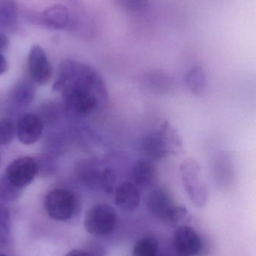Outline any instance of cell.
I'll return each mask as SVG.
<instances>
[{
    "label": "cell",
    "mask_w": 256,
    "mask_h": 256,
    "mask_svg": "<svg viewBox=\"0 0 256 256\" xmlns=\"http://www.w3.org/2000/svg\"><path fill=\"white\" fill-rule=\"evenodd\" d=\"M21 192L22 190L14 185L6 174L0 178V198L5 201H15L21 196Z\"/></svg>",
    "instance_id": "ffe728a7"
},
{
    "label": "cell",
    "mask_w": 256,
    "mask_h": 256,
    "mask_svg": "<svg viewBox=\"0 0 256 256\" xmlns=\"http://www.w3.org/2000/svg\"><path fill=\"white\" fill-rule=\"evenodd\" d=\"M183 143L177 130L168 122L146 134L140 143L141 152L152 162L160 161L177 153Z\"/></svg>",
    "instance_id": "6da1fadb"
},
{
    "label": "cell",
    "mask_w": 256,
    "mask_h": 256,
    "mask_svg": "<svg viewBox=\"0 0 256 256\" xmlns=\"http://www.w3.org/2000/svg\"><path fill=\"white\" fill-rule=\"evenodd\" d=\"M16 134V126L10 118H0V146L12 142Z\"/></svg>",
    "instance_id": "44dd1931"
},
{
    "label": "cell",
    "mask_w": 256,
    "mask_h": 256,
    "mask_svg": "<svg viewBox=\"0 0 256 256\" xmlns=\"http://www.w3.org/2000/svg\"><path fill=\"white\" fill-rule=\"evenodd\" d=\"M132 177L138 188H151L157 180V170L152 161L139 160L132 166Z\"/></svg>",
    "instance_id": "7c38bea8"
},
{
    "label": "cell",
    "mask_w": 256,
    "mask_h": 256,
    "mask_svg": "<svg viewBox=\"0 0 256 256\" xmlns=\"http://www.w3.org/2000/svg\"><path fill=\"white\" fill-rule=\"evenodd\" d=\"M114 201L123 212H134L141 202L139 188L131 182L122 183L114 190Z\"/></svg>",
    "instance_id": "8fae6325"
},
{
    "label": "cell",
    "mask_w": 256,
    "mask_h": 256,
    "mask_svg": "<svg viewBox=\"0 0 256 256\" xmlns=\"http://www.w3.org/2000/svg\"><path fill=\"white\" fill-rule=\"evenodd\" d=\"M18 22V6L15 0H0V28L12 31Z\"/></svg>",
    "instance_id": "2e32d148"
},
{
    "label": "cell",
    "mask_w": 256,
    "mask_h": 256,
    "mask_svg": "<svg viewBox=\"0 0 256 256\" xmlns=\"http://www.w3.org/2000/svg\"><path fill=\"white\" fill-rule=\"evenodd\" d=\"M38 166V174L43 176H49L56 171L57 164L56 161L48 155H42L38 160H36Z\"/></svg>",
    "instance_id": "cb8c5ba5"
},
{
    "label": "cell",
    "mask_w": 256,
    "mask_h": 256,
    "mask_svg": "<svg viewBox=\"0 0 256 256\" xmlns=\"http://www.w3.org/2000/svg\"><path fill=\"white\" fill-rule=\"evenodd\" d=\"M28 68L33 80L40 85L46 84L51 80L52 67L46 52L39 45H35L30 50Z\"/></svg>",
    "instance_id": "9c48e42d"
},
{
    "label": "cell",
    "mask_w": 256,
    "mask_h": 256,
    "mask_svg": "<svg viewBox=\"0 0 256 256\" xmlns=\"http://www.w3.org/2000/svg\"><path fill=\"white\" fill-rule=\"evenodd\" d=\"M65 112L72 118H81L103 108L108 103V96L84 90H73L63 94Z\"/></svg>",
    "instance_id": "7a4b0ae2"
},
{
    "label": "cell",
    "mask_w": 256,
    "mask_h": 256,
    "mask_svg": "<svg viewBox=\"0 0 256 256\" xmlns=\"http://www.w3.org/2000/svg\"><path fill=\"white\" fill-rule=\"evenodd\" d=\"M123 9L129 12H140L145 10L151 3V0H119Z\"/></svg>",
    "instance_id": "d4e9b609"
},
{
    "label": "cell",
    "mask_w": 256,
    "mask_h": 256,
    "mask_svg": "<svg viewBox=\"0 0 256 256\" xmlns=\"http://www.w3.org/2000/svg\"><path fill=\"white\" fill-rule=\"evenodd\" d=\"M9 40L7 36L0 30V52H4L9 46Z\"/></svg>",
    "instance_id": "484cf974"
},
{
    "label": "cell",
    "mask_w": 256,
    "mask_h": 256,
    "mask_svg": "<svg viewBox=\"0 0 256 256\" xmlns=\"http://www.w3.org/2000/svg\"><path fill=\"white\" fill-rule=\"evenodd\" d=\"M117 220V212L112 206L99 203L92 206L86 213L84 228L93 236H108L114 231Z\"/></svg>",
    "instance_id": "277c9868"
},
{
    "label": "cell",
    "mask_w": 256,
    "mask_h": 256,
    "mask_svg": "<svg viewBox=\"0 0 256 256\" xmlns=\"http://www.w3.org/2000/svg\"><path fill=\"white\" fill-rule=\"evenodd\" d=\"M103 168L100 162L94 160L84 161L78 171V177L81 183L90 189L100 188Z\"/></svg>",
    "instance_id": "4fadbf2b"
},
{
    "label": "cell",
    "mask_w": 256,
    "mask_h": 256,
    "mask_svg": "<svg viewBox=\"0 0 256 256\" xmlns=\"http://www.w3.org/2000/svg\"><path fill=\"white\" fill-rule=\"evenodd\" d=\"M44 24L54 30H62L69 22V10L63 4H54L42 14Z\"/></svg>",
    "instance_id": "5bb4252c"
},
{
    "label": "cell",
    "mask_w": 256,
    "mask_h": 256,
    "mask_svg": "<svg viewBox=\"0 0 256 256\" xmlns=\"http://www.w3.org/2000/svg\"><path fill=\"white\" fill-rule=\"evenodd\" d=\"M45 208L48 214L57 221H67L72 218L76 198L71 191L66 189H54L47 194Z\"/></svg>",
    "instance_id": "8992f818"
},
{
    "label": "cell",
    "mask_w": 256,
    "mask_h": 256,
    "mask_svg": "<svg viewBox=\"0 0 256 256\" xmlns=\"http://www.w3.org/2000/svg\"><path fill=\"white\" fill-rule=\"evenodd\" d=\"M176 250L183 256L198 255L202 248V242L196 230L189 226H180L174 236Z\"/></svg>",
    "instance_id": "ba28073f"
},
{
    "label": "cell",
    "mask_w": 256,
    "mask_h": 256,
    "mask_svg": "<svg viewBox=\"0 0 256 256\" xmlns=\"http://www.w3.org/2000/svg\"><path fill=\"white\" fill-rule=\"evenodd\" d=\"M185 82L188 90L195 96H202L207 88V78L201 66L191 68L186 74Z\"/></svg>",
    "instance_id": "9a60e30c"
},
{
    "label": "cell",
    "mask_w": 256,
    "mask_h": 256,
    "mask_svg": "<svg viewBox=\"0 0 256 256\" xmlns=\"http://www.w3.org/2000/svg\"><path fill=\"white\" fill-rule=\"evenodd\" d=\"M0 256H8L5 255V254H0Z\"/></svg>",
    "instance_id": "f1b7e54d"
},
{
    "label": "cell",
    "mask_w": 256,
    "mask_h": 256,
    "mask_svg": "<svg viewBox=\"0 0 256 256\" xmlns=\"http://www.w3.org/2000/svg\"><path fill=\"white\" fill-rule=\"evenodd\" d=\"M36 97V88L30 81L25 80L17 84L13 90L12 98L18 108H26L33 103Z\"/></svg>",
    "instance_id": "e0dca14e"
},
{
    "label": "cell",
    "mask_w": 256,
    "mask_h": 256,
    "mask_svg": "<svg viewBox=\"0 0 256 256\" xmlns=\"http://www.w3.org/2000/svg\"><path fill=\"white\" fill-rule=\"evenodd\" d=\"M11 216L7 208L0 204V244L7 243L10 238Z\"/></svg>",
    "instance_id": "7402d4cb"
},
{
    "label": "cell",
    "mask_w": 256,
    "mask_h": 256,
    "mask_svg": "<svg viewBox=\"0 0 256 256\" xmlns=\"http://www.w3.org/2000/svg\"><path fill=\"white\" fill-rule=\"evenodd\" d=\"M66 256H91L90 254L84 250H73L68 252Z\"/></svg>",
    "instance_id": "83f0119b"
},
{
    "label": "cell",
    "mask_w": 256,
    "mask_h": 256,
    "mask_svg": "<svg viewBox=\"0 0 256 256\" xmlns=\"http://www.w3.org/2000/svg\"><path fill=\"white\" fill-rule=\"evenodd\" d=\"M159 244L156 239L150 236L139 239L134 245L132 256H156Z\"/></svg>",
    "instance_id": "d6986e66"
},
{
    "label": "cell",
    "mask_w": 256,
    "mask_h": 256,
    "mask_svg": "<svg viewBox=\"0 0 256 256\" xmlns=\"http://www.w3.org/2000/svg\"><path fill=\"white\" fill-rule=\"evenodd\" d=\"M146 86L154 92L167 91L173 85L172 79L159 70L149 72L144 78Z\"/></svg>",
    "instance_id": "ac0fdd59"
},
{
    "label": "cell",
    "mask_w": 256,
    "mask_h": 256,
    "mask_svg": "<svg viewBox=\"0 0 256 256\" xmlns=\"http://www.w3.org/2000/svg\"><path fill=\"white\" fill-rule=\"evenodd\" d=\"M5 174L14 185L23 190L31 184L38 174L36 160L29 156L18 158L6 168Z\"/></svg>",
    "instance_id": "52a82bcc"
},
{
    "label": "cell",
    "mask_w": 256,
    "mask_h": 256,
    "mask_svg": "<svg viewBox=\"0 0 256 256\" xmlns=\"http://www.w3.org/2000/svg\"><path fill=\"white\" fill-rule=\"evenodd\" d=\"M8 67L9 66H8L7 60L2 52H0V74L6 73V70H8Z\"/></svg>",
    "instance_id": "4316f807"
},
{
    "label": "cell",
    "mask_w": 256,
    "mask_h": 256,
    "mask_svg": "<svg viewBox=\"0 0 256 256\" xmlns=\"http://www.w3.org/2000/svg\"><path fill=\"white\" fill-rule=\"evenodd\" d=\"M147 207L154 216L168 225L174 226L178 218L180 204L166 188H155L149 194Z\"/></svg>",
    "instance_id": "5b68a950"
},
{
    "label": "cell",
    "mask_w": 256,
    "mask_h": 256,
    "mask_svg": "<svg viewBox=\"0 0 256 256\" xmlns=\"http://www.w3.org/2000/svg\"><path fill=\"white\" fill-rule=\"evenodd\" d=\"M43 128V121L40 117L35 114H24L17 123L16 134L21 143L30 146L39 140Z\"/></svg>",
    "instance_id": "30bf717a"
},
{
    "label": "cell",
    "mask_w": 256,
    "mask_h": 256,
    "mask_svg": "<svg viewBox=\"0 0 256 256\" xmlns=\"http://www.w3.org/2000/svg\"><path fill=\"white\" fill-rule=\"evenodd\" d=\"M180 174L185 190L192 204L204 207L208 201L209 191L201 178L199 164L192 158L185 160L180 165Z\"/></svg>",
    "instance_id": "3957f363"
},
{
    "label": "cell",
    "mask_w": 256,
    "mask_h": 256,
    "mask_svg": "<svg viewBox=\"0 0 256 256\" xmlns=\"http://www.w3.org/2000/svg\"><path fill=\"white\" fill-rule=\"evenodd\" d=\"M117 176L115 172L110 167H104L101 178L100 188L107 194H111L115 188Z\"/></svg>",
    "instance_id": "603a6c76"
}]
</instances>
